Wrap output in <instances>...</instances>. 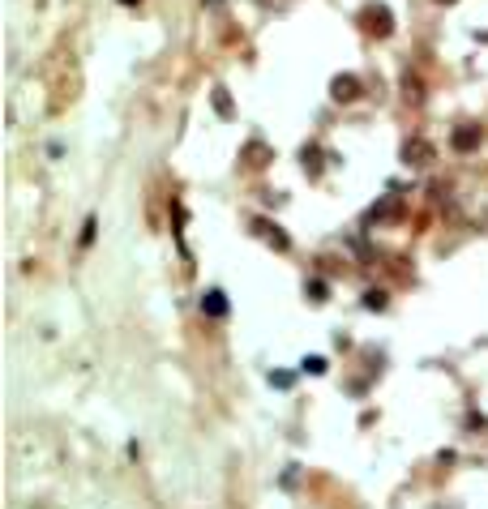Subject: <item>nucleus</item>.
<instances>
[{
	"instance_id": "nucleus-1",
	"label": "nucleus",
	"mask_w": 488,
	"mask_h": 509,
	"mask_svg": "<svg viewBox=\"0 0 488 509\" xmlns=\"http://www.w3.org/2000/svg\"><path fill=\"white\" fill-rule=\"evenodd\" d=\"M360 26H364V30H373L377 39H386V34L394 30V13H390L386 5H368V9L360 13Z\"/></svg>"
},
{
	"instance_id": "nucleus-5",
	"label": "nucleus",
	"mask_w": 488,
	"mask_h": 509,
	"mask_svg": "<svg viewBox=\"0 0 488 509\" xmlns=\"http://www.w3.org/2000/svg\"><path fill=\"white\" fill-rule=\"evenodd\" d=\"M253 227H257V232H261V236H265L270 244H275V249H287V236H283V232L275 227V222H265V218H257V222H253Z\"/></svg>"
},
{
	"instance_id": "nucleus-10",
	"label": "nucleus",
	"mask_w": 488,
	"mask_h": 509,
	"mask_svg": "<svg viewBox=\"0 0 488 509\" xmlns=\"http://www.w3.org/2000/svg\"><path fill=\"white\" fill-rule=\"evenodd\" d=\"M214 107H219L223 116H232V103H227V94H223V90H214Z\"/></svg>"
},
{
	"instance_id": "nucleus-9",
	"label": "nucleus",
	"mask_w": 488,
	"mask_h": 509,
	"mask_svg": "<svg viewBox=\"0 0 488 509\" xmlns=\"http://www.w3.org/2000/svg\"><path fill=\"white\" fill-rule=\"evenodd\" d=\"M308 296H313V300H317V304H321V300H325V282H321V278H313V282H308Z\"/></svg>"
},
{
	"instance_id": "nucleus-3",
	"label": "nucleus",
	"mask_w": 488,
	"mask_h": 509,
	"mask_svg": "<svg viewBox=\"0 0 488 509\" xmlns=\"http://www.w3.org/2000/svg\"><path fill=\"white\" fill-rule=\"evenodd\" d=\"M201 313H206V317H227V296H223L219 287H210V291L201 296Z\"/></svg>"
},
{
	"instance_id": "nucleus-7",
	"label": "nucleus",
	"mask_w": 488,
	"mask_h": 509,
	"mask_svg": "<svg viewBox=\"0 0 488 509\" xmlns=\"http://www.w3.org/2000/svg\"><path fill=\"white\" fill-rule=\"evenodd\" d=\"M364 308H386V291H364Z\"/></svg>"
},
{
	"instance_id": "nucleus-11",
	"label": "nucleus",
	"mask_w": 488,
	"mask_h": 509,
	"mask_svg": "<svg viewBox=\"0 0 488 509\" xmlns=\"http://www.w3.org/2000/svg\"><path fill=\"white\" fill-rule=\"evenodd\" d=\"M94 227H99V222H94V218H86V232H82V244H90V240H94Z\"/></svg>"
},
{
	"instance_id": "nucleus-6",
	"label": "nucleus",
	"mask_w": 488,
	"mask_h": 509,
	"mask_svg": "<svg viewBox=\"0 0 488 509\" xmlns=\"http://www.w3.org/2000/svg\"><path fill=\"white\" fill-rule=\"evenodd\" d=\"M403 158H411V163H428V158H432V146H428V142H407V146H403Z\"/></svg>"
},
{
	"instance_id": "nucleus-12",
	"label": "nucleus",
	"mask_w": 488,
	"mask_h": 509,
	"mask_svg": "<svg viewBox=\"0 0 488 509\" xmlns=\"http://www.w3.org/2000/svg\"><path fill=\"white\" fill-rule=\"evenodd\" d=\"M120 5H137V0H120Z\"/></svg>"
},
{
	"instance_id": "nucleus-8",
	"label": "nucleus",
	"mask_w": 488,
	"mask_h": 509,
	"mask_svg": "<svg viewBox=\"0 0 488 509\" xmlns=\"http://www.w3.org/2000/svg\"><path fill=\"white\" fill-rule=\"evenodd\" d=\"M304 368H308L313 377H321V372H325V360H321V356H308V360H304Z\"/></svg>"
},
{
	"instance_id": "nucleus-2",
	"label": "nucleus",
	"mask_w": 488,
	"mask_h": 509,
	"mask_svg": "<svg viewBox=\"0 0 488 509\" xmlns=\"http://www.w3.org/2000/svg\"><path fill=\"white\" fill-rule=\"evenodd\" d=\"M330 94H334L339 103H351V99L360 94V77H351V73H343V77H334V82H330Z\"/></svg>"
},
{
	"instance_id": "nucleus-13",
	"label": "nucleus",
	"mask_w": 488,
	"mask_h": 509,
	"mask_svg": "<svg viewBox=\"0 0 488 509\" xmlns=\"http://www.w3.org/2000/svg\"><path fill=\"white\" fill-rule=\"evenodd\" d=\"M446 5H450V0H446Z\"/></svg>"
},
{
	"instance_id": "nucleus-4",
	"label": "nucleus",
	"mask_w": 488,
	"mask_h": 509,
	"mask_svg": "<svg viewBox=\"0 0 488 509\" xmlns=\"http://www.w3.org/2000/svg\"><path fill=\"white\" fill-rule=\"evenodd\" d=\"M450 146H454L458 154H467V150H475V146H480V129H475V125H463V129H454V137H450Z\"/></svg>"
}]
</instances>
